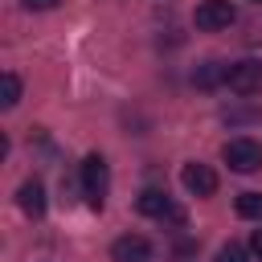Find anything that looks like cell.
<instances>
[{
    "label": "cell",
    "instance_id": "cell-1",
    "mask_svg": "<svg viewBox=\"0 0 262 262\" xmlns=\"http://www.w3.org/2000/svg\"><path fill=\"white\" fill-rule=\"evenodd\" d=\"M106 188H111V172H106V160H102L98 151H90V156L82 160V192H86L90 209H102V201H106Z\"/></svg>",
    "mask_w": 262,
    "mask_h": 262
},
{
    "label": "cell",
    "instance_id": "cell-2",
    "mask_svg": "<svg viewBox=\"0 0 262 262\" xmlns=\"http://www.w3.org/2000/svg\"><path fill=\"white\" fill-rule=\"evenodd\" d=\"M221 160L233 168V172H258L262 168V143L250 139V135H237L221 147Z\"/></svg>",
    "mask_w": 262,
    "mask_h": 262
},
{
    "label": "cell",
    "instance_id": "cell-3",
    "mask_svg": "<svg viewBox=\"0 0 262 262\" xmlns=\"http://www.w3.org/2000/svg\"><path fill=\"white\" fill-rule=\"evenodd\" d=\"M225 86H229L233 94H242V98L258 94V90H262V61L246 57V61H233V66H225Z\"/></svg>",
    "mask_w": 262,
    "mask_h": 262
},
{
    "label": "cell",
    "instance_id": "cell-4",
    "mask_svg": "<svg viewBox=\"0 0 262 262\" xmlns=\"http://www.w3.org/2000/svg\"><path fill=\"white\" fill-rule=\"evenodd\" d=\"M233 4L229 0H201L196 4V12H192V20H196V29L201 33H217V29H229L233 25Z\"/></svg>",
    "mask_w": 262,
    "mask_h": 262
},
{
    "label": "cell",
    "instance_id": "cell-5",
    "mask_svg": "<svg viewBox=\"0 0 262 262\" xmlns=\"http://www.w3.org/2000/svg\"><path fill=\"white\" fill-rule=\"evenodd\" d=\"M180 180H184V188L192 196H213L217 192V172L209 164H184L180 168Z\"/></svg>",
    "mask_w": 262,
    "mask_h": 262
},
{
    "label": "cell",
    "instance_id": "cell-6",
    "mask_svg": "<svg viewBox=\"0 0 262 262\" xmlns=\"http://www.w3.org/2000/svg\"><path fill=\"white\" fill-rule=\"evenodd\" d=\"M111 258L115 262H151V242L139 233H123V237H115Z\"/></svg>",
    "mask_w": 262,
    "mask_h": 262
},
{
    "label": "cell",
    "instance_id": "cell-7",
    "mask_svg": "<svg viewBox=\"0 0 262 262\" xmlns=\"http://www.w3.org/2000/svg\"><path fill=\"white\" fill-rule=\"evenodd\" d=\"M16 205H20L29 217H41V213H45V184H41V180H25L20 192H16Z\"/></svg>",
    "mask_w": 262,
    "mask_h": 262
},
{
    "label": "cell",
    "instance_id": "cell-8",
    "mask_svg": "<svg viewBox=\"0 0 262 262\" xmlns=\"http://www.w3.org/2000/svg\"><path fill=\"white\" fill-rule=\"evenodd\" d=\"M135 209H139L143 217H156V221H160V217L172 209V201H168V192H164V188H143V192L135 196Z\"/></svg>",
    "mask_w": 262,
    "mask_h": 262
},
{
    "label": "cell",
    "instance_id": "cell-9",
    "mask_svg": "<svg viewBox=\"0 0 262 262\" xmlns=\"http://www.w3.org/2000/svg\"><path fill=\"white\" fill-rule=\"evenodd\" d=\"M217 82H225V66H221V61H205V66L192 74V86H201V90H213Z\"/></svg>",
    "mask_w": 262,
    "mask_h": 262
},
{
    "label": "cell",
    "instance_id": "cell-10",
    "mask_svg": "<svg viewBox=\"0 0 262 262\" xmlns=\"http://www.w3.org/2000/svg\"><path fill=\"white\" fill-rule=\"evenodd\" d=\"M237 217L262 221V192H242V196H237Z\"/></svg>",
    "mask_w": 262,
    "mask_h": 262
},
{
    "label": "cell",
    "instance_id": "cell-11",
    "mask_svg": "<svg viewBox=\"0 0 262 262\" xmlns=\"http://www.w3.org/2000/svg\"><path fill=\"white\" fill-rule=\"evenodd\" d=\"M16 102H20V78L8 70V74H4V98H0V106H4V111H12Z\"/></svg>",
    "mask_w": 262,
    "mask_h": 262
},
{
    "label": "cell",
    "instance_id": "cell-12",
    "mask_svg": "<svg viewBox=\"0 0 262 262\" xmlns=\"http://www.w3.org/2000/svg\"><path fill=\"white\" fill-rule=\"evenodd\" d=\"M213 262H250V254H246V246L229 242V246H221V250H217V258H213Z\"/></svg>",
    "mask_w": 262,
    "mask_h": 262
},
{
    "label": "cell",
    "instance_id": "cell-13",
    "mask_svg": "<svg viewBox=\"0 0 262 262\" xmlns=\"http://www.w3.org/2000/svg\"><path fill=\"white\" fill-rule=\"evenodd\" d=\"M29 12H45V8H57V0H25Z\"/></svg>",
    "mask_w": 262,
    "mask_h": 262
},
{
    "label": "cell",
    "instance_id": "cell-14",
    "mask_svg": "<svg viewBox=\"0 0 262 262\" xmlns=\"http://www.w3.org/2000/svg\"><path fill=\"white\" fill-rule=\"evenodd\" d=\"M250 246H254V254L262 258V229H254V237H250Z\"/></svg>",
    "mask_w": 262,
    "mask_h": 262
}]
</instances>
